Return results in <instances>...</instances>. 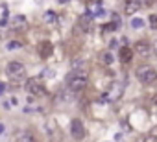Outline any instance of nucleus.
Masks as SVG:
<instances>
[{
  "label": "nucleus",
  "instance_id": "a878e982",
  "mask_svg": "<svg viewBox=\"0 0 157 142\" xmlns=\"http://www.w3.org/2000/svg\"><path fill=\"white\" fill-rule=\"evenodd\" d=\"M57 2H59V4H67V2H69V0H57Z\"/></svg>",
  "mask_w": 157,
  "mask_h": 142
},
{
  "label": "nucleus",
  "instance_id": "6e6552de",
  "mask_svg": "<svg viewBox=\"0 0 157 142\" xmlns=\"http://www.w3.org/2000/svg\"><path fill=\"white\" fill-rule=\"evenodd\" d=\"M142 6H141V2L139 0H126V6H124V11H126V15H135L139 9H141Z\"/></svg>",
  "mask_w": 157,
  "mask_h": 142
},
{
  "label": "nucleus",
  "instance_id": "393cba45",
  "mask_svg": "<svg viewBox=\"0 0 157 142\" xmlns=\"http://www.w3.org/2000/svg\"><path fill=\"white\" fill-rule=\"evenodd\" d=\"M153 52H155V56H157V42L153 44Z\"/></svg>",
  "mask_w": 157,
  "mask_h": 142
},
{
  "label": "nucleus",
  "instance_id": "a211bd4d",
  "mask_svg": "<svg viewBox=\"0 0 157 142\" xmlns=\"http://www.w3.org/2000/svg\"><path fill=\"white\" fill-rule=\"evenodd\" d=\"M142 26H144V20H142V19H131V28L139 30V28H142Z\"/></svg>",
  "mask_w": 157,
  "mask_h": 142
},
{
  "label": "nucleus",
  "instance_id": "5701e85b",
  "mask_svg": "<svg viewBox=\"0 0 157 142\" xmlns=\"http://www.w3.org/2000/svg\"><path fill=\"white\" fill-rule=\"evenodd\" d=\"M4 129H6V127H4V124H2V122H0V135H2V133H4Z\"/></svg>",
  "mask_w": 157,
  "mask_h": 142
},
{
  "label": "nucleus",
  "instance_id": "2eb2a0df",
  "mask_svg": "<svg viewBox=\"0 0 157 142\" xmlns=\"http://www.w3.org/2000/svg\"><path fill=\"white\" fill-rule=\"evenodd\" d=\"M72 70H87V61H85V59H76V61H72Z\"/></svg>",
  "mask_w": 157,
  "mask_h": 142
},
{
  "label": "nucleus",
  "instance_id": "6ab92c4d",
  "mask_svg": "<svg viewBox=\"0 0 157 142\" xmlns=\"http://www.w3.org/2000/svg\"><path fill=\"white\" fill-rule=\"evenodd\" d=\"M54 76H56V72H54L52 68H44V70H43V78L50 79V78H54Z\"/></svg>",
  "mask_w": 157,
  "mask_h": 142
},
{
  "label": "nucleus",
  "instance_id": "20e7f679",
  "mask_svg": "<svg viewBox=\"0 0 157 142\" xmlns=\"http://www.w3.org/2000/svg\"><path fill=\"white\" fill-rule=\"evenodd\" d=\"M24 87H26V90L32 94V96H44V94H46V89H44L41 78H30Z\"/></svg>",
  "mask_w": 157,
  "mask_h": 142
},
{
  "label": "nucleus",
  "instance_id": "f03ea898",
  "mask_svg": "<svg viewBox=\"0 0 157 142\" xmlns=\"http://www.w3.org/2000/svg\"><path fill=\"white\" fill-rule=\"evenodd\" d=\"M6 74H8V78H9L13 83H20L22 79H24L26 66L22 65V63H19V61H11V63H8V66H6Z\"/></svg>",
  "mask_w": 157,
  "mask_h": 142
},
{
  "label": "nucleus",
  "instance_id": "f8f14e48",
  "mask_svg": "<svg viewBox=\"0 0 157 142\" xmlns=\"http://www.w3.org/2000/svg\"><path fill=\"white\" fill-rule=\"evenodd\" d=\"M100 63H102L104 66L113 65V63H115V56L111 54L109 50H105V52H102V54H100Z\"/></svg>",
  "mask_w": 157,
  "mask_h": 142
},
{
  "label": "nucleus",
  "instance_id": "b1692460",
  "mask_svg": "<svg viewBox=\"0 0 157 142\" xmlns=\"http://www.w3.org/2000/svg\"><path fill=\"white\" fill-rule=\"evenodd\" d=\"M4 90H6V87H4L2 83H0V94H4Z\"/></svg>",
  "mask_w": 157,
  "mask_h": 142
},
{
  "label": "nucleus",
  "instance_id": "f3484780",
  "mask_svg": "<svg viewBox=\"0 0 157 142\" xmlns=\"http://www.w3.org/2000/svg\"><path fill=\"white\" fill-rule=\"evenodd\" d=\"M118 26H120V22H109V24H105V26H102V30L104 32H115V30H118Z\"/></svg>",
  "mask_w": 157,
  "mask_h": 142
},
{
  "label": "nucleus",
  "instance_id": "412c9836",
  "mask_svg": "<svg viewBox=\"0 0 157 142\" xmlns=\"http://www.w3.org/2000/svg\"><path fill=\"white\" fill-rule=\"evenodd\" d=\"M19 140H35V138H33L32 135H20V137H19Z\"/></svg>",
  "mask_w": 157,
  "mask_h": 142
},
{
  "label": "nucleus",
  "instance_id": "39448f33",
  "mask_svg": "<svg viewBox=\"0 0 157 142\" xmlns=\"http://www.w3.org/2000/svg\"><path fill=\"white\" fill-rule=\"evenodd\" d=\"M70 135L76 140L85 138V126H83V122L80 120V118H74V120L70 122Z\"/></svg>",
  "mask_w": 157,
  "mask_h": 142
},
{
  "label": "nucleus",
  "instance_id": "4be33fe9",
  "mask_svg": "<svg viewBox=\"0 0 157 142\" xmlns=\"http://www.w3.org/2000/svg\"><path fill=\"white\" fill-rule=\"evenodd\" d=\"M139 2H141V6H152L153 0H139Z\"/></svg>",
  "mask_w": 157,
  "mask_h": 142
},
{
  "label": "nucleus",
  "instance_id": "423d86ee",
  "mask_svg": "<svg viewBox=\"0 0 157 142\" xmlns=\"http://www.w3.org/2000/svg\"><path fill=\"white\" fill-rule=\"evenodd\" d=\"M26 24H28V20H26V17H24V15H15V17H11V19H9V22H8V26H9L11 30H17V32L24 30V28H26Z\"/></svg>",
  "mask_w": 157,
  "mask_h": 142
},
{
  "label": "nucleus",
  "instance_id": "aec40b11",
  "mask_svg": "<svg viewBox=\"0 0 157 142\" xmlns=\"http://www.w3.org/2000/svg\"><path fill=\"white\" fill-rule=\"evenodd\" d=\"M150 22L153 28H157V15H150Z\"/></svg>",
  "mask_w": 157,
  "mask_h": 142
},
{
  "label": "nucleus",
  "instance_id": "9d476101",
  "mask_svg": "<svg viewBox=\"0 0 157 142\" xmlns=\"http://www.w3.org/2000/svg\"><path fill=\"white\" fill-rule=\"evenodd\" d=\"M135 52L139 56H142V57H148L150 52H152V48H150V44L146 41H139V42H135Z\"/></svg>",
  "mask_w": 157,
  "mask_h": 142
},
{
  "label": "nucleus",
  "instance_id": "0eeeda50",
  "mask_svg": "<svg viewBox=\"0 0 157 142\" xmlns=\"http://www.w3.org/2000/svg\"><path fill=\"white\" fill-rule=\"evenodd\" d=\"M37 54L41 59H48L52 54H54V44L50 41H43L39 46H37Z\"/></svg>",
  "mask_w": 157,
  "mask_h": 142
},
{
  "label": "nucleus",
  "instance_id": "7ed1b4c3",
  "mask_svg": "<svg viewBox=\"0 0 157 142\" xmlns=\"http://www.w3.org/2000/svg\"><path fill=\"white\" fill-rule=\"evenodd\" d=\"M137 79L142 83V85H150L157 79V72H155V68L153 66H148V65H142L137 68V72H135Z\"/></svg>",
  "mask_w": 157,
  "mask_h": 142
},
{
  "label": "nucleus",
  "instance_id": "1a4fd4ad",
  "mask_svg": "<svg viewBox=\"0 0 157 142\" xmlns=\"http://www.w3.org/2000/svg\"><path fill=\"white\" fill-rule=\"evenodd\" d=\"M118 59H120L122 63H129V61L133 59V48H129V46H120Z\"/></svg>",
  "mask_w": 157,
  "mask_h": 142
},
{
  "label": "nucleus",
  "instance_id": "ddd939ff",
  "mask_svg": "<svg viewBox=\"0 0 157 142\" xmlns=\"http://www.w3.org/2000/svg\"><path fill=\"white\" fill-rule=\"evenodd\" d=\"M74 94H76V92H72L70 89H65V90L59 94V96H57V100L63 102V103H70V102L74 100Z\"/></svg>",
  "mask_w": 157,
  "mask_h": 142
},
{
  "label": "nucleus",
  "instance_id": "9b49d317",
  "mask_svg": "<svg viewBox=\"0 0 157 142\" xmlns=\"http://www.w3.org/2000/svg\"><path fill=\"white\" fill-rule=\"evenodd\" d=\"M91 26H93V15H91V13L81 15V17H80V28H81L83 32H89V30H91Z\"/></svg>",
  "mask_w": 157,
  "mask_h": 142
},
{
  "label": "nucleus",
  "instance_id": "dca6fc26",
  "mask_svg": "<svg viewBox=\"0 0 157 142\" xmlns=\"http://www.w3.org/2000/svg\"><path fill=\"white\" fill-rule=\"evenodd\" d=\"M22 46H24V44H22L20 41H9L6 44V50H19V48H22Z\"/></svg>",
  "mask_w": 157,
  "mask_h": 142
},
{
  "label": "nucleus",
  "instance_id": "f257e3e1",
  "mask_svg": "<svg viewBox=\"0 0 157 142\" xmlns=\"http://www.w3.org/2000/svg\"><path fill=\"white\" fill-rule=\"evenodd\" d=\"M87 70H72L67 76V89H70L72 92H81L87 87Z\"/></svg>",
  "mask_w": 157,
  "mask_h": 142
},
{
  "label": "nucleus",
  "instance_id": "4468645a",
  "mask_svg": "<svg viewBox=\"0 0 157 142\" xmlns=\"http://www.w3.org/2000/svg\"><path fill=\"white\" fill-rule=\"evenodd\" d=\"M43 19H44V22H46V24H54V22L57 20V15H56L52 9H48L46 13H44V17H43Z\"/></svg>",
  "mask_w": 157,
  "mask_h": 142
}]
</instances>
